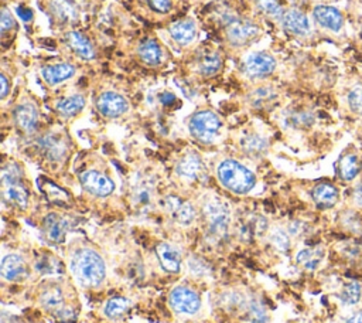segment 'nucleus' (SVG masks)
Segmentation results:
<instances>
[{
	"label": "nucleus",
	"mask_w": 362,
	"mask_h": 323,
	"mask_svg": "<svg viewBox=\"0 0 362 323\" xmlns=\"http://www.w3.org/2000/svg\"><path fill=\"white\" fill-rule=\"evenodd\" d=\"M71 271L75 278L88 288H98L106 277L105 261L91 248H82L75 253L71 261Z\"/></svg>",
	"instance_id": "nucleus-1"
},
{
	"label": "nucleus",
	"mask_w": 362,
	"mask_h": 323,
	"mask_svg": "<svg viewBox=\"0 0 362 323\" xmlns=\"http://www.w3.org/2000/svg\"><path fill=\"white\" fill-rule=\"evenodd\" d=\"M218 179L221 184L235 194L250 193L255 183V175L243 163L228 159L218 166Z\"/></svg>",
	"instance_id": "nucleus-2"
},
{
	"label": "nucleus",
	"mask_w": 362,
	"mask_h": 323,
	"mask_svg": "<svg viewBox=\"0 0 362 323\" xmlns=\"http://www.w3.org/2000/svg\"><path fill=\"white\" fill-rule=\"evenodd\" d=\"M2 182L5 200L19 208H26L29 204V191L22 184V170L16 163H11L4 169Z\"/></svg>",
	"instance_id": "nucleus-3"
},
{
	"label": "nucleus",
	"mask_w": 362,
	"mask_h": 323,
	"mask_svg": "<svg viewBox=\"0 0 362 323\" xmlns=\"http://www.w3.org/2000/svg\"><path fill=\"white\" fill-rule=\"evenodd\" d=\"M224 25L228 40L235 46H245L261 34V29L250 20L236 18L235 15L224 16Z\"/></svg>",
	"instance_id": "nucleus-4"
},
{
	"label": "nucleus",
	"mask_w": 362,
	"mask_h": 323,
	"mask_svg": "<svg viewBox=\"0 0 362 323\" xmlns=\"http://www.w3.org/2000/svg\"><path fill=\"white\" fill-rule=\"evenodd\" d=\"M204 215L208 224V230L215 237H222L228 232L231 214L228 204L219 198H211L204 205Z\"/></svg>",
	"instance_id": "nucleus-5"
},
{
	"label": "nucleus",
	"mask_w": 362,
	"mask_h": 323,
	"mask_svg": "<svg viewBox=\"0 0 362 323\" xmlns=\"http://www.w3.org/2000/svg\"><path fill=\"white\" fill-rule=\"evenodd\" d=\"M221 129L219 118L211 111H200L190 120V132L202 144H211Z\"/></svg>",
	"instance_id": "nucleus-6"
},
{
	"label": "nucleus",
	"mask_w": 362,
	"mask_h": 323,
	"mask_svg": "<svg viewBox=\"0 0 362 323\" xmlns=\"http://www.w3.org/2000/svg\"><path fill=\"white\" fill-rule=\"evenodd\" d=\"M170 305L179 313L194 315L201 308V299L191 288L179 286L170 293Z\"/></svg>",
	"instance_id": "nucleus-7"
},
{
	"label": "nucleus",
	"mask_w": 362,
	"mask_h": 323,
	"mask_svg": "<svg viewBox=\"0 0 362 323\" xmlns=\"http://www.w3.org/2000/svg\"><path fill=\"white\" fill-rule=\"evenodd\" d=\"M96 108L98 111L108 118H117L120 115H124L129 110V102L127 101L125 96H122L117 92H103L99 95L96 101Z\"/></svg>",
	"instance_id": "nucleus-8"
},
{
	"label": "nucleus",
	"mask_w": 362,
	"mask_h": 323,
	"mask_svg": "<svg viewBox=\"0 0 362 323\" xmlns=\"http://www.w3.org/2000/svg\"><path fill=\"white\" fill-rule=\"evenodd\" d=\"M243 68L248 77L261 78L271 75L276 68V61L272 56L265 53L250 54L243 64Z\"/></svg>",
	"instance_id": "nucleus-9"
},
{
	"label": "nucleus",
	"mask_w": 362,
	"mask_h": 323,
	"mask_svg": "<svg viewBox=\"0 0 362 323\" xmlns=\"http://www.w3.org/2000/svg\"><path fill=\"white\" fill-rule=\"evenodd\" d=\"M81 184L84 189L98 197H106L113 193L115 183L101 172L88 170L81 175Z\"/></svg>",
	"instance_id": "nucleus-10"
},
{
	"label": "nucleus",
	"mask_w": 362,
	"mask_h": 323,
	"mask_svg": "<svg viewBox=\"0 0 362 323\" xmlns=\"http://www.w3.org/2000/svg\"><path fill=\"white\" fill-rule=\"evenodd\" d=\"M313 16L314 20L325 30L340 33L344 29V16L337 8L328 5H318L313 11Z\"/></svg>",
	"instance_id": "nucleus-11"
},
{
	"label": "nucleus",
	"mask_w": 362,
	"mask_h": 323,
	"mask_svg": "<svg viewBox=\"0 0 362 323\" xmlns=\"http://www.w3.org/2000/svg\"><path fill=\"white\" fill-rule=\"evenodd\" d=\"M280 22H282L283 29L290 34H295L299 37H306L311 33V25L309 22V18L297 9L286 11L283 13Z\"/></svg>",
	"instance_id": "nucleus-12"
},
{
	"label": "nucleus",
	"mask_w": 362,
	"mask_h": 323,
	"mask_svg": "<svg viewBox=\"0 0 362 323\" xmlns=\"http://www.w3.org/2000/svg\"><path fill=\"white\" fill-rule=\"evenodd\" d=\"M167 211L181 226H188L195 220V208L190 201H183L179 197L169 196L164 201Z\"/></svg>",
	"instance_id": "nucleus-13"
},
{
	"label": "nucleus",
	"mask_w": 362,
	"mask_h": 323,
	"mask_svg": "<svg viewBox=\"0 0 362 323\" xmlns=\"http://www.w3.org/2000/svg\"><path fill=\"white\" fill-rule=\"evenodd\" d=\"M0 274L6 281H20L27 275V265L22 255L9 254L2 260Z\"/></svg>",
	"instance_id": "nucleus-14"
},
{
	"label": "nucleus",
	"mask_w": 362,
	"mask_h": 323,
	"mask_svg": "<svg viewBox=\"0 0 362 323\" xmlns=\"http://www.w3.org/2000/svg\"><path fill=\"white\" fill-rule=\"evenodd\" d=\"M156 255L164 271L177 274L181 268V254L177 247L169 243H162L156 247Z\"/></svg>",
	"instance_id": "nucleus-15"
},
{
	"label": "nucleus",
	"mask_w": 362,
	"mask_h": 323,
	"mask_svg": "<svg viewBox=\"0 0 362 323\" xmlns=\"http://www.w3.org/2000/svg\"><path fill=\"white\" fill-rule=\"evenodd\" d=\"M15 121L22 131H25L27 134L34 132L39 125L37 108L29 102L20 103L15 110Z\"/></svg>",
	"instance_id": "nucleus-16"
},
{
	"label": "nucleus",
	"mask_w": 362,
	"mask_h": 323,
	"mask_svg": "<svg viewBox=\"0 0 362 323\" xmlns=\"http://www.w3.org/2000/svg\"><path fill=\"white\" fill-rule=\"evenodd\" d=\"M70 229V222L65 217L57 214H49L44 219V227L43 232L49 241L51 243H61L65 237V233Z\"/></svg>",
	"instance_id": "nucleus-17"
},
{
	"label": "nucleus",
	"mask_w": 362,
	"mask_h": 323,
	"mask_svg": "<svg viewBox=\"0 0 362 323\" xmlns=\"http://www.w3.org/2000/svg\"><path fill=\"white\" fill-rule=\"evenodd\" d=\"M75 75V67L68 63H58L47 65L41 70V77L50 85H58Z\"/></svg>",
	"instance_id": "nucleus-18"
},
{
	"label": "nucleus",
	"mask_w": 362,
	"mask_h": 323,
	"mask_svg": "<svg viewBox=\"0 0 362 323\" xmlns=\"http://www.w3.org/2000/svg\"><path fill=\"white\" fill-rule=\"evenodd\" d=\"M311 197L317 207L331 208L337 204L340 193H338L337 187L332 186L331 183H320L313 189Z\"/></svg>",
	"instance_id": "nucleus-19"
},
{
	"label": "nucleus",
	"mask_w": 362,
	"mask_h": 323,
	"mask_svg": "<svg viewBox=\"0 0 362 323\" xmlns=\"http://www.w3.org/2000/svg\"><path fill=\"white\" fill-rule=\"evenodd\" d=\"M50 11L60 23H74L78 19V9L71 0H51Z\"/></svg>",
	"instance_id": "nucleus-20"
},
{
	"label": "nucleus",
	"mask_w": 362,
	"mask_h": 323,
	"mask_svg": "<svg viewBox=\"0 0 362 323\" xmlns=\"http://www.w3.org/2000/svg\"><path fill=\"white\" fill-rule=\"evenodd\" d=\"M176 170L181 177L195 180V179L201 177V175L204 172V165L198 155L188 153L177 163Z\"/></svg>",
	"instance_id": "nucleus-21"
},
{
	"label": "nucleus",
	"mask_w": 362,
	"mask_h": 323,
	"mask_svg": "<svg viewBox=\"0 0 362 323\" xmlns=\"http://www.w3.org/2000/svg\"><path fill=\"white\" fill-rule=\"evenodd\" d=\"M170 36L176 43L188 46L195 40L197 36L195 23L193 20H180L170 27Z\"/></svg>",
	"instance_id": "nucleus-22"
},
{
	"label": "nucleus",
	"mask_w": 362,
	"mask_h": 323,
	"mask_svg": "<svg viewBox=\"0 0 362 323\" xmlns=\"http://www.w3.org/2000/svg\"><path fill=\"white\" fill-rule=\"evenodd\" d=\"M361 160L354 153H347L344 156H341V159L338 160L337 165V172L338 176L344 180V182H352L361 172Z\"/></svg>",
	"instance_id": "nucleus-23"
},
{
	"label": "nucleus",
	"mask_w": 362,
	"mask_h": 323,
	"mask_svg": "<svg viewBox=\"0 0 362 323\" xmlns=\"http://www.w3.org/2000/svg\"><path fill=\"white\" fill-rule=\"evenodd\" d=\"M67 42L70 47L74 50V53L84 58V60H92L95 57V50L91 42L79 32H71L67 34Z\"/></svg>",
	"instance_id": "nucleus-24"
},
{
	"label": "nucleus",
	"mask_w": 362,
	"mask_h": 323,
	"mask_svg": "<svg viewBox=\"0 0 362 323\" xmlns=\"http://www.w3.org/2000/svg\"><path fill=\"white\" fill-rule=\"evenodd\" d=\"M139 56L142 61L149 65H159L163 61V50L160 44L153 39H148L141 43Z\"/></svg>",
	"instance_id": "nucleus-25"
},
{
	"label": "nucleus",
	"mask_w": 362,
	"mask_h": 323,
	"mask_svg": "<svg viewBox=\"0 0 362 323\" xmlns=\"http://www.w3.org/2000/svg\"><path fill=\"white\" fill-rule=\"evenodd\" d=\"M84 106H85V98L79 94H75V95L61 99L57 103V111L63 117L71 118V117H75L77 114H79L84 110Z\"/></svg>",
	"instance_id": "nucleus-26"
},
{
	"label": "nucleus",
	"mask_w": 362,
	"mask_h": 323,
	"mask_svg": "<svg viewBox=\"0 0 362 323\" xmlns=\"http://www.w3.org/2000/svg\"><path fill=\"white\" fill-rule=\"evenodd\" d=\"M324 258V250L320 247H314V248H306L302 250L297 257L296 261L300 267H303L307 271H314L318 268V265L321 264Z\"/></svg>",
	"instance_id": "nucleus-27"
},
{
	"label": "nucleus",
	"mask_w": 362,
	"mask_h": 323,
	"mask_svg": "<svg viewBox=\"0 0 362 323\" xmlns=\"http://www.w3.org/2000/svg\"><path fill=\"white\" fill-rule=\"evenodd\" d=\"M222 67V61L219 58V56L216 53H209V51H205L202 53L200 57H198V61H197V68L200 71L201 75H205V77H212L215 74L219 72Z\"/></svg>",
	"instance_id": "nucleus-28"
},
{
	"label": "nucleus",
	"mask_w": 362,
	"mask_h": 323,
	"mask_svg": "<svg viewBox=\"0 0 362 323\" xmlns=\"http://www.w3.org/2000/svg\"><path fill=\"white\" fill-rule=\"evenodd\" d=\"M131 306H132V302L129 299L122 296H115L106 302L103 312L109 319H117L122 315H125Z\"/></svg>",
	"instance_id": "nucleus-29"
},
{
	"label": "nucleus",
	"mask_w": 362,
	"mask_h": 323,
	"mask_svg": "<svg viewBox=\"0 0 362 323\" xmlns=\"http://www.w3.org/2000/svg\"><path fill=\"white\" fill-rule=\"evenodd\" d=\"M40 146L41 149L44 151V153L50 158V159H60L64 156L65 153V145L64 142H61L58 138L53 137V135H49V137H44L41 141H40Z\"/></svg>",
	"instance_id": "nucleus-30"
},
{
	"label": "nucleus",
	"mask_w": 362,
	"mask_h": 323,
	"mask_svg": "<svg viewBox=\"0 0 362 323\" xmlns=\"http://www.w3.org/2000/svg\"><path fill=\"white\" fill-rule=\"evenodd\" d=\"M243 149L251 156H262L268 151V142L259 135H248L243 139Z\"/></svg>",
	"instance_id": "nucleus-31"
},
{
	"label": "nucleus",
	"mask_w": 362,
	"mask_h": 323,
	"mask_svg": "<svg viewBox=\"0 0 362 323\" xmlns=\"http://www.w3.org/2000/svg\"><path fill=\"white\" fill-rule=\"evenodd\" d=\"M40 187H41L43 193L49 197V200L56 204H67L70 200V196L65 193V190L56 186L53 182H50L47 179L40 180Z\"/></svg>",
	"instance_id": "nucleus-32"
},
{
	"label": "nucleus",
	"mask_w": 362,
	"mask_h": 323,
	"mask_svg": "<svg viewBox=\"0 0 362 323\" xmlns=\"http://www.w3.org/2000/svg\"><path fill=\"white\" fill-rule=\"evenodd\" d=\"M41 303L43 306H46L47 309H57L60 310V306L63 305L64 302V296H63V292L58 286H50L47 288L43 293H41Z\"/></svg>",
	"instance_id": "nucleus-33"
},
{
	"label": "nucleus",
	"mask_w": 362,
	"mask_h": 323,
	"mask_svg": "<svg viewBox=\"0 0 362 323\" xmlns=\"http://www.w3.org/2000/svg\"><path fill=\"white\" fill-rule=\"evenodd\" d=\"M362 298V289L361 285L356 282H348L344 285L341 293H340V299L344 305L352 306L356 305Z\"/></svg>",
	"instance_id": "nucleus-34"
},
{
	"label": "nucleus",
	"mask_w": 362,
	"mask_h": 323,
	"mask_svg": "<svg viewBox=\"0 0 362 323\" xmlns=\"http://www.w3.org/2000/svg\"><path fill=\"white\" fill-rule=\"evenodd\" d=\"M257 6L262 13L273 19H282L285 13L279 0H257Z\"/></svg>",
	"instance_id": "nucleus-35"
},
{
	"label": "nucleus",
	"mask_w": 362,
	"mask_h": 323,
	"mask_svg": "<svg viewBox=\"0 0 362 323\" xmlns=\"http://www.w3.org/2000/svg\"><path fill=\"white\" fill-rule=\"evenodd\" d=\"M250 323H269L268 312L258 300H252L250 305Z\"/></svg>",
	"instance_id": "nucleus-36"
},
{
	"label": "nucleus",
	"mask_w": 362,
	"mask_h": 323,
	"mask_svg": "<svg viewBox=\"0 0 362 323\" xmlns=\"http://www.w3.org/2000/svg\"><path fill=\"white\" fill-rule=\"evenodd\" d=\"M271 243L279 251H287L290 248V237L283 229H275L271 233Z\"/></svg>",
	"instance_id": "nucleus-37"
},
{
	"label": "nucleus",
	"mask_w": 362,
	"mask_h": 323,
	"mask_svg": "<svg viewBox=\"0 0 362 323\" xmlns=\"http://www.w3.org/2000/svg\"><path fill=\"white\" fill-rule=\"evenodd\" d=\"M348 105L351 111L362 115V84L354 87L348 94Z\"/></svg>",
	"instance_id": "nucleus-38"
},
{
	"label": "nucleus",
	"mask_w": 362,
	"mask_h": 323,
	"mask_svg": "<svg viewBox=\"0 0 362 323\" xmlns=\"http://www.w3.org/2000/svg\"><path fill=\"white\" fill-rule=\"evenodd\" d=\"M275 96H276V95H275L273 89H272V88H266V87L258 88V89L254 91V94L251 95L252 103H254L255 106H258V108H262L264 105H266L268 102H271Z\"/></svg>",
	"instance_id": "nucleus-39"
},
{
	"label": "nucleus",
	"mask_w": 362,
	"mask_h": 323,
	"mask_svg": "<svg viewBox=\"0 0 362 323\" xmlns=\"http://www.w3.org/2000/svg\"><path fill=\"white\" fill-rule=\"evenodd\" d=\"M134 198H135V203L139 204V205H146L150 203L152 200V190L149 186L146 184H139L135 191H134Z\"/></svg>",
	"instance_id": "nucleus-40"
},
{
	"label": "nucleus",
	"mask_w": 362,
	"mask_h": 323,
	"mask_svg": "<svg viewBox=\"0 0 362 323\" xmlns=\"http://www.w3.org/2000/svg\"><path fill=\"white\" fill-rule=\"evenodd\" d=\"M149 6L162 15H166L172 11V0H148Z\"/></svg>",
	"instance_id": "nucleus-41"
},
{
	"label": "nucleus",
	"mask_w": 362,
	"mask_h": 323,
	"mask_svg": "<svg viewBox=\"0 0 362 323\" xmlns=\"http://www.w3.org/2000/svg\"><path fill=\"white\" fill-rule=\"evenodd\" d=\"M16 26V22H15V18L12 16V13L5 8L2 11V19H0V27H2V32L6 33L8 30H11L12 27Z\"/></svg>",
	"instance_id": "nucleus-42"
},
{
	"label": "nucleus",
	"mask_w": 362,
	"mask_h": 323,
	"mask_svg": "<svg viewBox=\"0 0 362 323\" xmlns=\"http://www.w3.org/2000/svg\"><path fill=\"white\" fill-rule=\"evenodd\" d=\"M0 84H2V89H0V98H6L8 92H9V82L5 74L0 75Z\"/></svg>",
	"instance_id": "nucleus-43"
},
{
	"label": "nucleus",
	"mask_w": 362,
	"mask_h": 323,
	"mask_svg": "<svg viewBox=\"0 0 362 323\" xmlns=\"http://www.w3.org/2000/svg\"><path fill=\"white\" fill-rule=\"evenodd\" d=\"M18 15L23 22H30L33 19V12L26 8H18Z\"/></svg>",
	"instance_id": "nucleus-44"
},
{
	"label": "nucleus",
	"mask_w": 362,
	"mask_h": 323,
	"mask_svg": "<svg viewBox=\"0 0 362 323\" xmlns=\"http://www.w3.org/2000/svg\"><path fill=\"white\" fill-rule=\"evenodd\" d=\"M354 201L358 207H362V183H359L354 190Z\"/></svg>",
	"instance_id": "nucleus-45"
},
{
	"label": "nucleus",
	"mask_w": 362,
	"mask_h": 323,
	"mask_svg": "<svg viewBox=\"0 0 362 323\" xmlns=\"http://www.w3.org/2000/svg\"><path fill=\"white\" fill-rule=\"evenodd\" d=\"M174 101H176V96H174L173 94H170V92H163V94H160V102H162L163 105H172Z\"/></svg>",
	"instance_id": "nucleus-46"
},
{
	"label": "nucleus",
	"mask_w": 362,
	"mask_h": 323,
	"mask_svg": "<svg viewBox=\"0 0 362 323\" xmlns=\"http://www.w3.org/2000/svg\"><path fill=\"white\" fill-rule=\"evenodd\" d=\"M345 323H362V312L354 313L351 317H348V320Z\"/></svg>",
	"instance_id": "nucleus-47"
},
{
	"label": "nucleus",
	"mask_w": 362,
	"mask_h": 323,
	"mask_svg": "<svg viewBox=\"0 0 362 323\" xmlns=\"http://www.w3.org/2000/svg\"><path fill=\"white\" fill-rule=\"evenodd\" d=\"M361 34H362V27H361Z\"/></svg>",
	"instance_id": "nucleus-48"
}]
</instances>
